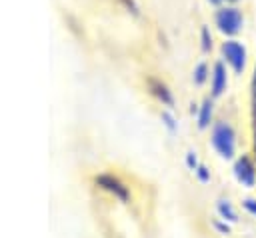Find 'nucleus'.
I'll return each instance as SVG.
<instances>
[{
    "label": "nucleus",
    "mask_w": 256,
    "mask_h": 238,
    "mask_svg": "<svg viewBox=\"0 0 256 238\" xmlns=\"http://www.w3.org/2000/svg\"><path fill=\"white\" fill-rule=\"evenodd\" d=\"M214 24L218 28L220 34H224L226 38H234L242 28H244V14L238 6L234 4H224L220 8H216L214 12Z\"/></svg>",
    "instance_id": "1"
},
{
    "label": "nucleus",
    "mask_w": 256,
    "mask_h": 238,
    "mask_svg": "<svg viewBox=\"0 0 256 238\" xmlns=\"http://www.w3.org/2000/svg\"><path fill=\"white\" fill-rule=\"evenodd\" d=\"M220 52H222V58L226 60V64H230V68L236 74H242L244 72L248 52H246V46L240 40H234V38L224 40L222 46H220Z\"/></svg>",
    "instance_id": "2"
},
{
    "label": "nucleus",
    "mask_w": 256,
    "mask_h": 238,
    "mask_svg": "<svg viewBox=\"0 0 256 238\" xmlns=\"http://www.w3.org/2000/svg\"><path fill=\"white\" fill-rule=\"evenodd\" d=\"M234 130L230 124L226 122H218L212 130V144L218 150V154L222 158H232L234 156V148H236V140H234Z\"/></svg>",
    "instance_id": "3"
},
{
    "label": "nucleus",
    "mask_w": 256,
    "mask_h": 238,
    "mask_svg": "<svg viewBox=\"0 0 256 238\" xmlns=\"http://www.w3.org/2000/svg\"><path fill=\"white\" fill-rule=\"evenodd\" d=\"M234 176L246 188H252L256 184V166L252 164V160L248 156H242V158L236 160V164H234Z\"/></svg>",
    "instance_id": "4"
},
{
    "label": "nucleus",
    "mask_w": 256,
    "mask_h": 238,
    "mask_svg": "<svg viewBox=\"0 0 256 238\" xmlns=\"http://www.w3.org/2000/svg\"><path fill=\"white\" fill-rule=\"evenodd\" d=\"M96 184H98L100 188H104L106 192L114 194L116 198H120L122 202H128V200H130V192H128V188H126L116 176L100 174V176H96Z\"/></svg>",
    "instance_id": "5"
},
{
    "label": "nucleus",
    "mask_w": 256,
    "mask_h": 238,
    "mask_svg": "<svg viewBox=\"0 0 256 238\" xmlns=\"http://www.w3.org/2000/svg\"><path fill=\"white\" fill-rule=\"evenodd\" d=\"M228 86V74H226V66L222 62H216L212 66V76H210V88H212V96L218 98Z\"/></svg>",
    "instance_id": "6"
},
{
    "label": "nucleus",
    "mask_w": 256,
    "mask_h": 238,
    "mask_svg": "<svg viewBox=\"0 0 256 238\" xmlns=\"http://www.w3.org/2000/svg\"><path fill=\"white\" fill-rule=\"evenodd\" d=\"M148 90H150L164 106H174V96H172V92L168 90V86H166L164 82H160V80H156V78H148Z\"/></svg>",
    "instance_id": "7"
},
{
    "label": "nucleus",
    "mask_w": 256,
    "mask_h": 238,
    "mask_svg": "<svg viewBox=\"0 0 256 238\" xmlns=\"http://www.w3.org/2000/svg\"><path fill=\"white\" fill-rule=\"evenodd\" d=\"M210 120H212V100L206 98V100L202 102L200 110H198V126H200V128H206V126L210 124Z\"/></svg>",
    "instance_id": "8"
},
{
    "label": "nucleus",
    "mask_w": 256,
    "mask_h": 238,
    "mask_svg": "<svg viewBox=\"0 0 256 238\" xmlns=\"http://www.w3.org/2000/svg\"><path fill=\"white\" fill-rule=\"evenodd\" d=\"M216 208H218V214L224 220H230V222H236L238 220V216H236V212H234V208H232V204L228 200H218Z\"/></svg>",
    "instance_id": "9"
},
{
    "label": "nucleus",
    "mask_w": 256,
    "mask_h": 238,
    "mask_svg": "<svg viewBox=\"0 0 256 238\" xmlns=\"http://www.w3.org/2000/svg\"><path fill=\"white\" fill-rule=\"evenodd\" d=\"M208 76H210V70H208V64L206 62H200L196 68H194V74H192V80H194V84H198V86H202L206 80H208Z\"/></svg>",
    "instance_id": "10"
},
{
    "label": "nucleus",
    "mask_w": 256,
    "mask_h": 238,
    "mask_svg": "<svg viewBox=\"0 0 256 238\" xmlns=\"http://www.w3.org/2000/svg\"><path fill=\"white\" fill-rule=\"evenodd\" d=\"M200 46H202V52H210L212 50V34H210L208 26L200 28Z\"/></svg>",
    "instance_id": "11"
},
{
    "label": "nucleus",
    "mask_w": 256,
    "mask_h": 238,
    "mask_svg": "<svg viewBox=\"0 0 256 238\" xmlns=\"http://www.w3.org/2000/svg\"><path fill=\"white\" fill-rule=\"evenodd\" d=\"M118 2H120V4H122V6L132 14V16H138V14H140V8H138L136 0H118Z\"/></svg>",
    "instance_id": "12"
},
{
    "label": "nucleus",
    "mask_w": 256,
    "mask_h": 238,
    "mask_svg": "<svg viewBox=\"0 0 256 238\" xmlns=\"http://www.w3.org/2000/svg\"><path fill=\"white\" fill-rule=\"evenodd\" d=\"M186 164H188V168H190V170H194V172H196V168H198L196 152H188V154H186Z\"/></svg>",
    "instance_id": "13"
},
{
    "label": "nucleus",
    "mask_w": 256,
    "mask_h": 238,
    "mask_svg": "<svg viewBox=\"0 0 256 238\" xmlns=\"http://www.w3.org/2000/svg\"><path fill=\"white\" fill-rule=\"evenodd\" d=\"M162 120H164V124L174 132L176 130V124H174V118H172V114L170 112H162Z\"/></svg>",
    "instance_id": "14"
},
{
    "label": "nucleus",
    "mask_w": 256,
    "mask_h": 238,
    "mask_svg": "<svg viewBox=\"0 0 256 238\" xmlns=\"http://www.w3.org/2000/svg\"><path fill=\"white\" fill-rule=\"evenodd\" d=\"M196 174H198V178H200L202 182H208V180H210V172H208L206 166H198V168H196Z\"/></svg>",
    "instance_id": "15"
},
{
    "label": "nucleus",
    "mask_w": 256,
    "mask_h": 238,
    "mask_svg": "<svg viewBox=\"0 0 256 238\" xmlns=\"http://www.w3.org/2000/svg\"><path fill=\"white\" fill-rule=\"evenodd\" d=\"M242 206L250 212V214H254L256 216V200H252V198H246L244 202H242Z\"/></svg>",
    "instance_id": "16"
},
{
    "label": "nucleus",
    "mask_w": 256,
    "mask_h": 238,
    "mask_svg": "<svg viewBox=\"0 0 256 238\" xmlns=\"http://www.w3.org/2000/svg\"><path fill=\"white\" fill-rule=\"evenodd\" d=\"M214 226H216V228H218L222 234H230V228H228L226 224H222V222H214Z\"/></svg>",
    "instance_id": "17"
},
{
    "label": "nucleus",
    "mask_w": 256,
    "mask_h": 238,
    "mask_svg": "<svg viewBox=\"0 0 256 238\" xmlns=\"http://www.w3.org/2000/svg\"><path fill=\"white\" fill-rule=\"evenodd\" d=\"M252 98L256 100V68H254V76H252Z\"/></svg>",
    "instance_id": "18"
},
{
    "label": "nucleus",
    "mask_w": 256,
    "mask_h": 238,
    "mask_svg": "<svg viewBox=\"0 0 256 238\" xmlns=\"http://www.w3.org/2000/svg\"><path fill=\"white\" fill-rule=\"evenodd\" d=\"M206 2H208V4H212V6H216V8H220V6H224V4H226L224 0H206Z\"/></svg>",
    "instance_id": "19"
},
{
    "label": "nucleus",
    "mask_w": 256,
    "mask_h": 238,
    "mask_svg": "<svg viewBox=\"0 0 256 238\" xmlns=\"http://www.w3.org/2000/svg\"><path fill=\"white\" fill-rule=\"evenodd\" d=\"M224 2H226V4H234V6H236L240 0H224Z\"/></svg>",
    "instance_id": "20"
}]
</instances>
